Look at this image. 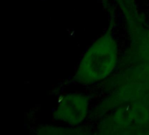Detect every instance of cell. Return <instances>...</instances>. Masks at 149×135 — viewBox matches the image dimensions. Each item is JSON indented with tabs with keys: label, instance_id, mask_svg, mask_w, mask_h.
<instances>
[{
	"label": "cell",
	"instance_id": "1",
	"mask_svg": "<svg viewBox=\"0 0 149 135\" xmlns=\"http://www.w3.org/2000/svg\"><path fill=\"white\" fill-rule=\"evenodd\" d=\"M118 60V44L111 31L108 30L84 53L74 75V80L85 84L102 81L113 72Z\"/></svg>",
	"mask_w": 149,
	"mask_h": 135
},
{
	"label": "cell",
	"instance_id": "2",
	"mask_svg": "<svg viewBox=\"0 0 149 135\" xmlns=\"http://www.w3.org/2000/svg\"><path fill=\"white\" fill-rule=\"evenodd\" d=\"M89 99L86 96L78 93L65 95L58 103L54 111L55 119L71 125H78L87 117Z\"/></svg>",
	"mask_w": 149,
	"mask_h": 135
},
{
	"label": "cell",
	"instance_id": "3",
	"mask_svg": "<svg viewBox=\"0 0 149 135\" xmlns=\"http://www.w3.org/2000/svg\"><path fill=\"white\" fill-rule=\"evenodd\" d=\"M147 37H148V40H149V30H148V33H147Z\"/></svg>",
	"mask_w": 149,
	"mask_h": 135
}]
</instances>
